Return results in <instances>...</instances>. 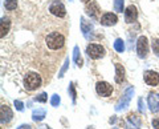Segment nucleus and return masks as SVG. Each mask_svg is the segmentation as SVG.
I'll use <instances>...</instances> for the list:
<instances>
[{
    "label": "nucleus",
    "instance_id": "25",
    "mask_svg": "<svg viewBox=\"0 0 159 129\" xmlns=\"http://www.w3.org/2000/svg\"><path fill=\"white\" fill-rule=\"evenodd\" d=\"M51 104L53 107H58V104H60V96L58 95H53L52 98H51Z\"/></svg>",
    "mask_w": 159,
    "mask_h": 129
},
{
    "label": "nucleus",
    "instance_id": "5",
    "mask_svg": "<svg viewBox=\"0 0 159 129\" xmlns=\"http://www.w3.org/2000/svg\"><path fill=\"white\" fill-rule=\"evenodd\" d=\"M133 93H134V89H133V88H127V89H126L125 95L122 96V98H121V100H119V103L117 104L116 111H122V109H125V108L129 105V103H130V98H131V96H133Z\"/></svg>",
    "mask_w": 159,
    "mask_h": 129
},
{
    "label": "nucleus",
    "instance_id": "24",
    "mask_svg": "<svg viewBox=\"0 0 159 129\" xmlns=\"http://www.w3.org/2000/svg\"><path fill=\"white\" fill-rule=\"evenodd\" d=\"M34 100L36 101H40V103H45L48 100V96H47V93H40L39 96L34 97Z\"/></svg>",
    "mask_w": 159,
    "mask_h": 129
},
{
    "label": "nucleus",
    "instance_id": "17",
    "mask_svg": "<svg viewBox=\"0 0 159 129\" xmlns=\"http://www.w3.org/2000/svg\"><path fill=\"white\" fill-rule=\"evenodd\" d=\"M73 60H74V63H76L78 67H81V65H82L81 55H80V48H78L77 45L74 47V49H73Z\"/></svg>",
    "mask_w": 159,
    "mask_h": 129
},
{
    "label": "nucleus",
    "instance_id": "8",
    "mask_svg": "<svg viewBox=\"0 0 159 129\" xmlns=\"http://www.w3.org/2000/svg\"><path fill=\"white\" fill-rule=\"evenodd\" d=\"M143 77H145V83L150 87H157L159 84V75L155 71H146Z\"/></svg>",
    "mask_w": 159,
    "mask_h": 129
},
{
    "label": "nucleus",
    "instance_id": "22",
    "mask_svg": "<svg viewBox=\"0 0 159 129\" xmlns=\"http://www.w3.org/2000/svg\"><path fill=\"white\" fill-rule=\"evenodd\" d=\"M129 121H130L131 124H135V127H137V129L141 127V120L135 116V115H129V118H127Z\"/></svg>",
    "mask_w": 159,
    "mask_h": 129
},
{
    "label": "nucleus",
    "instance_id": "20",
    "mask_svg": "<svg viewBox=\"0 0 159 129\" xmlns=\"http://www.w3.org/2000/svg\"><path fill=\"white\" fill-rule=\"evenodd\" d=\"M81 28H82V32L86 35L89 31H92V28H93V27H92V24H88L85 19L82 17V19H81Z\"/></svg>",
    "mask_w": 159,
    "mask_h": 129
},
{
    "label": "nucleus",
    "instance_id": "12",
    "mask_svg": "<svg viewBox=\"0 0 159 129\" xmlns=\"http://www.w3.org/2000/svg\"><path fill=\"white\" fill-rule=\"evenodd\" d=\"M0 116H2V122H8V121H11V118H12V111L9 109L8 105H2V108H0Z\"/></svg>",
    "mask_w": 159,
    "mask_h": 129
},
{
    "label": "nucleus",
    "instance_id": "32",
    "mask_svg": "<svg viewBox=\"0 0 159 129\" xmlns=\"http://www.w3.org/2000/svg\"><path fill=\"white\" fill-rule=\"evenodd\" d=\"M69 2H73V0H69Z\"/></svg>",
    "mask_w": 159,
    "mask_h": 129
},
{
    "label": "nucleus",
    "instance_id": "26",
    "mask_svg": "<svg viewBox=\"0 0 159 129\" xmlns=\"http://www.w3.org/2000/svg\"><path fill=\"white\" fill-rule=\"evenodd\" d=\"M68 67H69V59H66V61H65V65H64L62 67V69H61V72H60V77H62L64 76V73H65V71H66V69H68Z\"/></svg>",
    "mask_w": 159,
    "mask_h": 129
},
{
    "label": "nucleus",
    "instance_id": "31",
    "mask_svg": "<svg viewBox=\"0 0 159 129\" xmlns=\"http://www.w3.org/2000/svg\"><path fill=\"white\" fill-rule=\"evenodd\" d=\"M88 129H94V128H88Z\"/></svg>",
    "mask_w": 159,
    "mask_h": 129
},
{
    "label": "nucleus",
    "instance_id": "21",
    "mask_svg": "<svg viewBox=\"0 0 159 129\" xmlns=\"http://www.w3.org/2000/svg\"><path fill=\"white\" fill-rule=\"evenodd\" d=\"M123 3H125V0H114V9H116L117 12H122Z\"/></svg>",
    "mask_w": 159,
    "mask_h": 129
},
{
    "label": "nucleus",
    "instance_id": "11",
    "mask_svg": "<svg viewBox=\"0 0 159 129\" xmlns=\"http://www.w3.org/2000/svg\"><path fill=\"white\" fill-rule=\"evenodd\" d=\"M147 101H148V107H150L151 112H158L159 111V95L158 93H150Z\"/></svg>",
    "mask_w": 159,
    "mask_h": 129
},
{
    "label": "nucleus",
    "instance_id": "4",
    "mask_svg": "<svg viewBox=\"0 0 159 129\" xmlns=\"http://www.w3.org/2000/svg\"><path fill=\"white\" fill-rule=\"evenodd\" d=\"M96 91L99 96L102 97H109L113 93V87L106 81H99L96 85Z\"/></svg>",
    "mask_w": 159,
    "mask_h": 129
},
{
    "label": "nucleus",
    "instance_id": "16",
    "mask_svg": "<svg viewBox=\"0 0 159 129\" xmlns=\"http://www.w3.org/2000/svg\"><path fill=\"white\" fill-rule=\"evenodd\" d=\"M45 117V111L44 109H34L33 113H32V118H33V121H41L43 118Z\"/></svg>",
    "mask_w": 159,
    "mask_h": 129
},
{
    "label": "nucleus",
    "instance_id": "27",
    "mask_svg": "<svg viewBox=\"0 0 159 129\" xmlns=\"http://www.w3.org/2000/svg\"><path fill=\"white\" fill-rule=\"evenodd\" d=\"M15 107H16V109H17V111H23V103L21 101H19V100H16V101H15Z\"/></svg>",
    "mask_w": 159,
    "mask_h": 129
},
{
    "label": "nucleus",
    "instance_id": "2",
    "mask_svg": "<svg viewBox=\"0 0 159 129\" xmlns=\"http://www.w3.org/2000/svg\"><path fill=\"white\" fill-rule=\"evenodd\" d=\"M41 85V76L36 72H29L24 79V88L27 91H34Z\"/></svg>",
    "mask_w": 159,
    "mask_h": 129
},
{
    "label": "nucleus",
    "instance_id": "6",
    "mask_svg": "<svg viewBox=\"0 0 159 129\" xmlns=\"http://www.w3.org/2000/svg\"><path fill=\"white\" fill-rule=\"evenodd\" d=\"M137 52L139 55V57H146L148 52V44H147V37L141 36L138 39L137 43Z\"/></svg>",
    "mask_w": 159,
    "mask_h": 129
},
{
    "label": "nucleus",
    "instance_id": "10",
    "mask_svg": "<svg viewBox=\"0 0 159 129\" xmlns=\"http://www.w3.org/2000/svg\"><path fill=\"white\" fill-rule=\"evenodd\" d=\"M138 17V11L134 6H129L125 11V20L126 23H134Z\"/></svg>",
    "mask_w": 159,
    "mask_h": 129
},
{
    "label": "nucleus",
    "instance_id": "28",
    "mask_svg": "<svg viewBox=\"0 0 159 129\" xmlns=\"http://www.w3.org/2000/svg\"><path fill=\"white\" fill-rule=\"evenodd\" d=\"M152 127L155 129H159V117H157V118H154L152 120Z\"/></svg>",
    "mask_w": 159,
    "mask_h": 129
},
{
    "label": "nucleus",
    "instance_id": "23",
    "mask_svg": "<svg viewBox=\"0 0 159 129\" xmlns=\"http://www.w3.org/2000/svg\"><path fill=\"white\" fill-rule=\"evenodd\" d=\"M152 49H154V53L159 57V39H154L152 40Z\"/></svg>",
    "mask_w": 159,
    "mask_h": 129
},
{
    "label": "nucleus",
    "instance_id": "15",
    "mask_svg": "<svg viewBox=\"0 0 159 129\" xmlns=\"http://www.w3.org/2000/svg\"><path fill=\"white\" fill-rule=\"evenodd\" d=\"M125 79V69L121 64H116V83L121 84Z\"/></svg>",
    "mask_w": 159,
    "mask_h": 129
},
{
    "label": "nucleus",
    "instance_id": "29",
    "mask_svg": "<svg viewBox=\"0 0 159 129\" xmlns=\"http://www.w3.org/2000/svg\"><path fill=\"white\" fill-rule=\"evenodd\" d=\"M70 92H72V97H73V101H76V91H74V87H73V84H70Z\"/></svg>",
    "mask_w": 159,
    "mask_h": 129
},
{
    "label": "nucleus",
    "instance_id": "14",
    "mask_svg": "<svg viewBox=\"0 0 159 129\" xmlns=\"http://www.w3.org/2000/svg\"><path fill=\"white\" fill-rule=\"evenodd\" d=\"M9 27H11V22H9L8 17H2V22H0V36L4 37L9 32Z\"/></svg>",
    "mask_w": 159,
    "mask_h": 129
},
{
    "label": "nucleus",
    "instance_id": "9",
    "mask_svg": "<svg viewBox=\"0 0 159 129\" xmlns=\"http://www.w3.org/2000/svg\"><path fill=\"white\" fill-rule=\"evenodd\" d=\"M99 22H101L102 26L110 27V26H116L117 22H118V17H117V15H114L111 12H107V13H105L101 17V20H99Z\"/></svg>",
    "mask_w": 159,
    "mask_h": 129
},
{
    "label": "nucleus",
    "instance_id": "19",
    "mask_svg": "<svg viewBox=\"0 0 159 129\" xmlns=\"http://www.w3.org/2000/svg\"><path fill=\"white\" fill-rule=\"evenodd\" d=\"M4 7L8 11H13V9H16L17 7V0H6L4 2Z\"/></svg>",
    "mask_w": 159,
    "mask_h": 129
},
{
    "label": "nucleus",
    "instance_id": "13",
    "mask_svg": "<svg viewBox=\"0 0 159 129\" xmlns=\"http://www.w3.org/2000/svg\"><path fill=\"white\" fill-rule=\"evenodd\" d=\"M85 11H86V13H88L90 17H97L98 13H99V7H98V4H97L96 2H90V3H89L88 6H86Z\"/></svg>",
    "mask_w": 159,
    "mask_h": 129
},
{
    "label": "nucleus",
    "instance_id": "7",
    "mask_svg": "<svg viewBox=\"0 0 159 129\" xmlns=\"http://www.w3.org/2000/svg\"><path fill=\"white\" fill-rule=\"evenodd\" d=\"M49 11H51L52 15L57 17H64L66 15V11H65V7H64L62 3L60 2H54L51 7H49Z\"/></svg>",
    "mask_w": 159,
    "mask_h": 129
},
{
    "label": "nucleus",
    "instance_id": "18",
    "mask_svg": "<svg viewBox=\"0 0 159 129\" xmlns=\"http://www.w3.org/2000/svg\"><path fill=\"white\" fill-rule=\"evenodd\" d=\"M114 49H116L117 52L122 53L125 51V41H123L122 39H117V40L114 41Z\"/></svg>",
    "mask_w": 159,
    "mask_h": 129
},
{
    "label": "nucleus",
    "instance_id": "1",
    "mask_svg": "<svg viewBox=\"0 0 159 129\" xmlns=\"http://www.w3.org/2000/svg\"><path fill=\"white\" fill-rule=\"evenodd\" d=\"M45 43H47V47L49 49L57 51V49L64 47V44H65V37H64L61 33H58V32H52V33H49L47 36Z\"/></svg>",
    "mask_w": 159,
    "mask_h": 129
},
{
    "label": "nucleus",
    "instance_id": "30",
    "mask_svg": "<svg viewBox=\"0 0 159 129\" xmlns=\"http://www.w3.org/2000/svg\"><path fill=\"white\" fill-rule=\"evenodd\" d=\"M17 129H31V127L27 125V124H24V125H20Z\"/></svg>",
    "mask_w": 159,
    "mask_h": 129
},
{
    "label": "nucleus",
    "instance_id": "3",
    "mask_svg": "<svg viewBox=\"0 0 159 129\" xmlns=\"http://www.w3.org/2000/svg\"><path fill=\"white\" fill-rule=\"evenodd\" d=\"M86 53L90 59L97 60V59H101L105 55V49H103L102 45H99V44H89L86 47Z\"/></svg>",
    "mask_w": 159,
    "mask_h": 129
}]
</instances>
